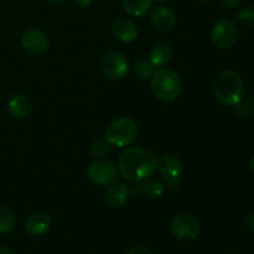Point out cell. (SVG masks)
I'll use <instances>...</instances> for the list:
<instances>
[{
  "label": "cell",
  "instance_id": "277c9868",
  "mask_svg": "<svg viewBox=\"0 0 254 254\" xmlns=\"http://www.w3.org/2000/svg\"><path fill=\"white\" fill-rule=\"evenodd\" d=\"M139 128L135 121L128 117H121L112 122L106 130L104 139L109 145L116 148H127L138 138Z\"/></svg>",
  "mask_w": 254,
  "mask_h": 254
},
{
  "label": "cell",
  "instance_id": "5b68a950",
  "mask_svg": "<svg viewBox=\"0 0 254 254\" xmlns=\"http://www.w3.org/2000/svg\"><path fill=\"white\" fill-rule=\"evenodd\" d=\"M158 171L166 185L171 189H178L183 178V165L180 159L174 154H165L158 159Z\"/></svg>",
  "mask_w": 254,
  "mask_h": 254
},
{
  "label": "cell",
  "instance_id": "6da1fadb",
  "mask_svg": "<svg viewBox=\"0 0 254 254\" xmlns=\"http://www.w3.org/2000/svg\"><path fill=\"white\" fill-rule=\"evenodd\" d=\"M158 156L144 148H127L118 158V170L128 183L139 184L155 173Z\"/></svg>",
  "mask_w": 254,
  "mask_h": 254
},
{
  "label": "cell",
  "instance_id": "ac0fdd59",
  "mask_svg": "<svg viewBox=\"0 0 254 254\" xmlns=\"http://www.w3.org/2000/svg\"><path fill=\"white\" fill-rule=\"evenodd\" d=\"M153 0H123V9L131 16H144L151 9Z\"/></svg>",
  "mask_w": 254,
  "mask_h": 254
},
{
  "label": "cell",
  "instance_id": "e0dca14e",
  "mask_svg": "<svg viewBox=\"0 0 254 254\" xmlns=\"http://www.w3.org/2000/svg\"><path fill=\"white\" fill-rule=\"evenodd\" d=\"M173 57V50L166 44H158L151 49L149 55V61L153 64L154 67H161L169 64Z\"/></svg>",
  "mask_w": 254,
  "mask_h": 254
},
{
  "label": "cell",
  "instance_id": "f546056e",
  "mask_svg": "<svg viewBox=\"0 0 254 254\" xmlns=\"http://www.w3.org/2000/svg\"><path fill=\"white\" fill-rule=\"evenodd\" d=\"M47 2H51V4H57V2H62L64 0H46Z\"/></svg>",
  "mask_w": 254,
  "mask_h": 254
},
{
  "label": "cell",
  "instance_id": "52a82bcc",
  "mask_svg": "<svg viewBox=\"0 0 254 254\" xmlns=\"http://www.w3.org/2000/svg\"><path fill=\"white\" fill-rule=\"evenodd\" d=\"M238 37L237 27L230 19H221L213 25L211 31L212 44L220 50H228L236 44Z\"/></svg>",
  "mask_w": 254,
  "mask_h": 254
},
{
  "label": "cell",
  "instance_id": "9a60e30c",
  "mask_svg": "<svg viewBox=\"0 0 254 254\" xmlns=\"http://www.w3.org/2000/svg\"><path fill=\"white\" fill-rule=\"evenodd\" d=\"M7 111L14 118L24 119L31 113V102L25 94L16 93L10 97L7 102Z\"/></svg>",
  "mask_w": 254,
  "mask_h": 254
},
{
  "label": "cell",
  "instance_id": "ffe728a7",
  "mask_svg": "<svg viewBox=\"0 0 254 254\" xmlns=\"http://www.w3.org/2000/svg\"><path fill=\"white\" fill-rule=\"evenodd\" d=\"M235 20L238 25L242 27H251L254 26V7L245 6L241 7L237 12L235 14Z\"/></svg>",
  "mask_w": 254,
  "mask_h": 254
},
{
  "label": "cell",
  "instance_id": "7a4b0ae2",
  "mask_svg": "<svg viewBox=\"0 0 254 254\" xmlns=\"http://www.w3.org/2000/svg\"><path fill=\"white\" fill-rule=\"evenodd\" d=\"M213 96L223 106L235 107L245 97V84L237 72L232 69L221 71L213 79Z\"/></svg>",
  "mask_w": 254,
  "mask_h": 254
},
{
  "label": "cell",
  "instance_id": "30bf717a",
  "mask_svg": "<svg viewBox=\"0 0 254 254\" xmlns=\"http://www.w3.org/2000/svg\"><path fill=\"white\" fill-rule=\"evenodd\" d=\"M20 44L24 51L30 55L44 54L50 46V40L44 31L37 29H30L22 34Z\"/></svg>",
  "mask_w": 254,
  "mask_h": 254
},
{
  "label": "cell",
  "instance_id": "ba28073f",
  "mask_svg": "<svg viewBox=\"0 0 254 254\" xmlns=\"http://www.w3.org/2000/svg\"><path fill=\"white\" fill-rule=\"evenodd\" d=\"M170 231L180 241H192L200 233V222L193 216L181 213L175 216L170 222Z\"/></svg>",
  "mask_w": 254,
  "mask_h": 254
},
{
  "label": "cell",
  "instance_id": "3957f363",
  "mask_svg": "<svg viewBox=\"0 0 254 254\" xmlns=\"http://www.w3.org/2000/svg\"><path fill=\"white\" fill-rule=\"evenodd\" d=\"M150 87L156 98L163 102H173L183 92V79L173 69L161 68L151 77Z\"/></svg>",
  "mask_w": 254,
  "mask_h": 254
},
{
  "label": "cell",
  "instance_id": "d4e9b609",
  "mask_svg": "<svg viewBox=\"0 0 254 254\" xmlns=\"http://www.w3.org/2000/svg\"><path fill=\"white\" fill-rule=\"evenodd\" d=\"M246 226H247V228L251 232L254 233V212L250 213V215L246 217Z\"/></svg>",
  "mask_w": 254,
  "mask_h": 254
},
{
  "label": "cell",
  "instance_id": "44dd1931",
  "mask_svg": "<svg viewBox=\"0 0 254 254\" xmlns=\"http://www.w3.org/2000/svg\"><path fill=\"white\" fill-rule=\"evenodd\" d=\"M134 73L136 74L138 78H140L141 81H148L149 78L153 77L154 72V66L150 61H146V60H138V61L134 64Z\"/></svg>",
  "mask_w": 254,
  "mask_h": 254
},
{
  "label": "cell",
  "instance_id": "1f68e13d",
  "mask_svg": "<svg viewBox=\"0 0 254 254\" xmlns=\"http://www.w3.org/2000/svg\"><path fill=\"white\" fill-rule=\"evenodd\" d=\"M201 1H208V0H201Z\"/></svg>",
  "mask_w": 254,
  "mask_h": 254
},
{
  "label": "cell",
  "instance_id": "603a6c76",
  "mask_svg": "<svg viewBox=\"0 0 254 254\" xmlns=\"http://www.w3.org/2000/svg\"><path fill=\"white\" fill-rule=\"evenodd\" d=\"M109 148H111V145L106 139H97L96 141L92 143L91 154L96 159H103L104 156L108 155Z\"/></svg>",
  "mask_w": 254,
  "mask_h": 254
},
{
  "label": "cell",
  "instance_id": "4fadbf2b",
  "mask_svg": "<svg viewBox=\"0 0 254 254\" xmlns=\"http://www.w3.org/2000/svg\"><path fill=\"white\" fill-rule=\"evenodd\" d=\"M150 21L159 31H170L176 24V15L169 7L158 6L151 11Z\"/></svg>",
  "mask_w": 254,
  "mask_h": 254
},
{
  "label": "cell",
  "instance_id": "2e32d148",
  "mask_svg": "<svg viewBox=\"0 0 254 254\" xmlns=\"http://www.w3.org/2000/svg\"><path fill=\"white\" fill-rule=\"evenodd\" d=\"M141 185L139 186V191L144 197L149 198V200H158L165 192V186L158 179H146V180L141 181Z\"/></svg>",
  "mask_w": 254,
  "mask_h": 254
},
{
  "label": "cell",
  "instance_id": "cb8c5ba5",
  "mask_svg": "<svg viewBox=\"0 0 254 254\" xmlns=\"http://www.w3.org/2000/svg\"><path fill=\"white\" fill-rule=\"evenodd\" d=\"M127 254H154L153 251L149 250L148 247H144V246H135V247L130 248Z\"/></svg>",
  "mask_w": 254,
  "mask_h": 254
},
{
  "label": "cell",
  "instance_id": "f1b7e54d",
  "mask_svg": "<svg viewBox=\"0 0 254 254\" xmlns=\"http://www.w3.org/2000/svg\"><path fill=\"white\" fill-rule=\"evenodd\" d=\"M248 168H250V170L254 174V156L250 160V164H248Z\"/></svg>",
  "mask_w": 254,
  "mask_h": 254
},
{
  "label": "cell",
  "instance_id": "4dcf8cb0",
  "mask_svg": "<svg viewBox=\"0 0 254 254\" xmlns=\"http://www.w3.org/2000/svg\"><path fill=\"white\" fill-rule=\"evenodd\" d=\"M154 1H156V2H164V1H166V0H154Z\"/></svg>",
  "mask_w": 254,
  "mask_h": 254
},
{
  "label": "cell",
  "instance_id": "8992f818",
  "mask_svg": "<svg viewBox=\"0 0 254 254\" xmlns=\"http://www.w3.org/2000/svg\"><path fill=\"white\" fill-rule=\"evenodd\" d=\"M119 170L112 161L97 159L87 169L88 179L98 186H109L117 181Z\"/></svg>",
  "mask_w": 254,
  "mask_h": 254
},
{
  "label": "cell",
  "instance_id": "9c48e42d",
  "mask_svg": "<svg viewBox=\"0 0 254 254\" xmlns=\"http://www.w3.org/2000/svg\"><path fill=\"white\" fill-rule=\"evenodd\" d=\"M102 72L111 79H122L129 69V62L124 55L118 52L106 54L101 60Z\"/></svg>",
  "mask_w": 254,
  "mask_h": 254
},
{
  "label": "cell",
  "instance_id": "7402d4cb",
  "mask_svg": "<svg viewBox=\"0 0 254 254\" xmlns=\"http://www.w3.org/2000/svg\"><path fill=\"white\" fill-rule=\"evenodd\" d=\"M236 113L240 117L246 116H253L254 117V94L243 98L242 101L235 106Z\"/></svg>",
  "mask_w": 254,
  "mask_h": 254
},
{
  "label": "cell",
  "instance_id": "d6986e66",
  "mask_svg": "<svg viewBox=\"0 0 254 254\" xmlns=\"http://www.w3.org/2000/svg\"><path fill=\"white\" fill-rule=\"evenodd\" d=\"M16 226V217L14 212L6 206H0V233L9 235Z\"/></svg>",
  "mask_w": 254,
  "mask_h": 254
},
{
  "label": "cell",
  "instance_id": "484cf974",
  "mask_svg": "<svg viewBox=\"0 0 254 254\" xmlns=\"http://www.w3.org/2000/svg\"><path fill=\"white\" fill-rule=\"evenodd\" d=\"M240 1L241 0H222V4L227 9H233V7H237L240 5Z\"/></svg>",
  "mask_w": 254,
  "mask_h": 254
},
{
  "label": "cell",
  "instance_id": "83f0119b",
  "mask_svg": "<svg viewBox=\"0 0 254 254\" xmlns=\"http://www.w3.org/2000/svg\"><path fill=\"white\" fill-rule=\"evenodd\" d=\"M0 254H15V252L10 247L2 246V247H0Z\"/></svg>",
  "mask_w": 254,
  "mask_h": 254
},
{
  "label": "cell",
  "instance_id": "8fae6325",
  "mask_svg": "<svg viewBox=\"0 0 254 254\" xmlns=\"http://www.w3.org/2000/svg\"><path fill=\"white\" fill-rule=\"evenodd\" d=\"M112 32L122 42H133L138 39V27L127 17H118L112 22Z\"/></svg>",
  "mask_w": 254,
  "mask_h": 254
},
{
  "label": "cell",
  "instance_id": "7c38bea8",
  "mask_svg": "<svg viewBox=\"0 0 254 254\" xmlns=\"http://www.w3.org/2000/svg\"><path fill=\"white\" fill-rule=\"evenodd\" d=\"M52 225V221L50 218V216L45 212H35L31 213L29 217L26 218V222H25V230L27 231V233H30L31 236H40L46 235L50 231Z\"/></svg>",
  "mask_w": 254,
  "mask_h": 254
},
{
  "label": "cell",
  "instance_id": "4316f807",
  "mask_svg": "<svg viewBox=\"0 0 254 254\" xmlns=\"http://www.w3.org/2000/svg\"><path fill=\"white\" fill-rule=\"evenodd\" d=\"M73 1H74V4L78 5V6L87 7V6H89L92 2H93V0H73Z\"/></svg>",
  "mask_w": 254,
  "mask_h": 254
},
{
  "label": "cell",
  "instance_id": "5bb4252c",
  "mask_svg": "<svg viewBox=\"0 0 254 254\" xmlns=\"http://www.w3.org/2000/svg\"><path fill=\"white\" fill-rule=\"evenodd\" d=\"M129 197V189L126 184L117 183L114 181L113 184L108 186L104 195V201L107 205L112 208H119L126 205Z\"/></svg>",
  "mask_w": 254,
  "mask_h": 254
}]
</instances>
